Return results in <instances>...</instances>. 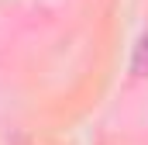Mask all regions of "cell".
I'll return each mask as SVG.
<instances>
[{"label":"cell","mask_w":148,"mask_h":145,"mask_svg":"<svg viewBox=\"0 0 148 145\" xmlns=\"http://www.w3.org/2000/svg\"><path fill=\"white\" fill-rule=\"evenodd\" d=\"M131 72L134 76H148V31L138 38V45L131 52Z\"/></svg>","instance_id":"6da1fadb"}]
</instances>
